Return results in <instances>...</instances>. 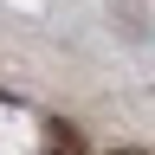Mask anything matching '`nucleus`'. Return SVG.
Returning <instances> with one entry per match:
<instances>
[{
  "label": "nucleus",
  "mask_w": 155,
  "mask_h": 155,
  "mask_svg": "<svg viewBox=\"0 0 155 155\" xmlns=\"http://www.w3.org/2000/svg\"><path fill=\"white\" fill-rule=\"evenodd\" d=\"M110 155H142V149H110Z\"/></svg>",
  "instance_id": "obj_1"
}]
</instances>
